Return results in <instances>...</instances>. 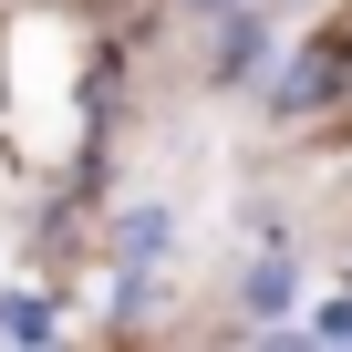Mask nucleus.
I'll return each instance as SVG.
<instances>
[{"label": "nucleus", "instance_id": "1", "mask_svg": "<svg viewBox=\"0 0 352 352\" xmlns=\"http://www.w3.org/2000/svg\"><path fill=\"white\" fill-rule=\"evenodd\" d=\"M259 52H270V42H259V21H228V32H218V83H249V73H259Z\"/></svg>", "mask_w": 352, "mask_h": 352}, {"label": "nucleus", "instance_id": "5", "mask_svg": "<svg viewBox=\"0 0 352 352\" xmlns=\"http://www.w3.org/2000/svg\"><path fill=\"white\" fill-rule=\"evenodd\" d=\"M187 11H239V0H187Z\"/></svg>", "mask_w": 352, "mask_h": 352}, {"label": "nucleus", "instance_id": "4", "mask_svg": "<svg viewBox=\"0 0 352 352\" xmlns=\"http://www.w3.org/2000/svg\"><path fill=\"white\" fill-rule=\"evenodd\" d=\"M321 331H331V342H352V300H331V311H321Z\"/></svg>", "mask_w": 352, "mask_h": 352}, {"label": "nucleus", "instance_id": "2", "mask_svg": "<svg viewBox=\"0 0 352 352\" xmlns=\"http://www.w3.org/2000/svg\"><path fill=\"white\" fill-rule=\"evenodd\" d=\"M0 331H11V342H52V331H63V311L21 290V300H0Z\"/></svg>", "mask_w": 352, "mask_h": 352}, {"label": "nucleus", "instance_id": "3", "mask_svg": "<svg viewBox=\"0 0 352 352\" xmlns=\"http://www.w3.org/2000/svg\"><path fill=\"white\" fill-rule=\"evenodd\" d=\"M249 311H290V270H280V259H270V270L249 280Z\"/></svg>", "mask_w": 352, "mask_h": 352}]
</instances>
